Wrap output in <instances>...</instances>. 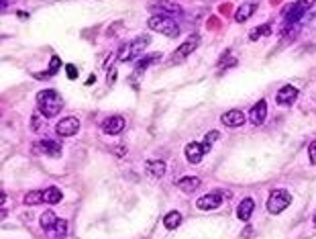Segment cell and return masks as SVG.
I'll return each instance as SVG.
<instances>
[{
    "label": "cell",
    "mask_w": 316,
    "mask_h": 239,
    "mask_svg": "<svg viewBox=\"0 0 316 239\" xmlns=\"http://www.w3.org/2000/svg\"><path fill=\"white\" fill-rule=\"evenodd\" d=\"M37 108L45 119H53L63 108V98L55 90H41L37 94Z\"/></svg>",
    "instance_id": "obj_1"
},
{
    "label": "cell",
    "mask_w": 316,
    "mask_h": 239,
    "mask_svg": "<svg viewBox=\"0 0 316 239\" xmlns=\"http://www.w3.org/2000/svg\"><path fill=\"white\" fill-rule=\"evenodd\" d=\"M149 43H151L149 35L137 37V39H133V41L121 45V49L116 51V59H118V62H131V59L143 55V51L149 47Z\"/></svg>",
    "instance_id": "obj_2"
},
{
    "label": "cell",
    "mask_w": 316,
    "mask_h": 239,
    "mask_svg": "<svg viewBox=\"0 0 316 239\" xmlns=\"http://www.w3.org/2000/svg\"><path fill=\"white\" fill-rule=\"evenodd\" d=\"M147 27L155 33H161L170 39H175L180 35V25H177L172 17H159V15H153L149 21H147Z\"/></svg>",
    "instance_id": "obj_3"
},
{
    "label": "cell",
    "mask_w": 316,
    "mask_h": 239,
    "mask_svg": "<svg viewBox=\"0 0 316 239\" xmlns=\"http://www.w3.org/2000/svg\"><path fill=\"white\" fill-rule=\"evenodd\" d=\"M314 0H298V2L290 4L288 8H284V27H292V25H298L302 21V17L306 15L312 8Z\"/></svg>",
    "instance_id": "obj_4"
},
{
    "label": "cell",
    "mask_w": 316,
    "mask_h": 239,
    "mask_svg": "<svg viewBox=\"0 0 316 239\" xmlns=\"http://www.w3.org/2000/svg\"><path fill=\"white\" fill-rule=\"evenodd\" d=\"M290 203H292V196H290V192L288 190H273L271 194H269V198H268V211L271 213V215H280V213H284L285 208L290 206Z\"/></svg>",
    "instance_id": "obj_5"
},
{
    "label": "cell",
    "mask_w": 316,
    "mask_h": 239,
    "mask_svg": "<svg viewBox=\"0 0 316 239\" xmlns=\"http://www.w3.org/2000/svg\"><path fill=\"white\" fill-rule=\"evenodd\" d=\"M198 45H200V35H190L186 39V41L180 45L174 51V57H172V64H180V62H184V59L188 57V55H192L196 49H198Z\"/></svg>",
    "instance_id": "obj_6"
},
{
    "label": "cell",
    "mask_w": 316,
    "mask_h": 239,
    "mask_svg": "<svg viewBox=\"0 0 316 239\" xmlns=\"http://www.w3.org/2000/svg\"><path fill=\"white\" fill-rule=\"evenodd\" d=\"M149 11L153 15H159V17H177L182 15V6L172 2V0H155V2L149 4Z\"/></svg>",
    "instance_id": "obj_7"
},
{
    "label": "cell",
    "mask_w": 316,
    "mask_h": 239,
    "mask_svg": "<svg viewBox=\"0 0 316 239\" xmlns=\"http://www.w3.org/2000/svg\"><path fill=\"white\" fill-rule=\"evenodd\" d=\"M35 154H45L49 157H62V143L55 139H41L39 143H35Z\"/></svg>",
    "instance_id": "obj_8"
},
{
    "label": "cell",
    "mask_w": 316,
    "mask_h": 239,
    "mask_svg": "<svg viewBox=\"0 0 316 239\" xmlns=\"http://www.w3.org/2000/svg\"><path fill=\"white\" fill-rule=\"evenodd\" d=\"M80 131V119L76 117H65L55 125V133L59 137H72Z\"/></svg>",
    "instance_id": "obj_9"
},
{
    "label": "cell",
    "mask_w": 316,
    "mask_h": 239,
    "mask_svg": "<svg viewBox=\"0 0 316 239\" xmlns=\"http://www.w3.org/2000/svg\"><path fill=\"white\" fill-rule=\"evenodd\" d=\"M222 205V192H210V194H204L196 201V206L200 211H214Z\"/></svg>",
    "instance_id": "obj_10"
},
{
    "label": "cell",
    "mask_w": 316,
    "mask_h": 239,
    "mask_svg": "<svg viewBox=\"0 0 316 239\" xmlns=\"http://www.w3.org/2000/svg\"><path fill=\"white\" fill-rule=\"evenodd\" d=\"M298 88L296 86H284L278 90V94H275V102H278L280 106H290L296 102V98H298Z\"/></svg>",
    "instance_id": "obj_11"
},
{
    "label": "cell",
    "mask_w": 316,
    "mask_h": 239,
    "mask_svg": "<svg viewBox=\"0 0 316 239\" xmlns=\"http://www.w3.org/2000/svg\"><path fill=\"white\" fill-rule=\"evenodd\" d=\"M221 123H222L224 127H231V129H235V127H241V125L245 123V113L241 111V108H231V111L222 113V117H221Z\"/></svg>",
    "instance_id": "obj_12"
},
{
    "label": "cell",
    "mask_w": 316,
    "mask_h": 239,
    "mask_svg": "<svg viewBox=\"0 0 316 239\" xmlns=\"http://www.w3.org/2000/svg\"><path fill=\"white\" fill-rule=\"evenodd\" d=\"M125 129V119L121 115H112L106 121H102V131L106 135H118Z\"/></svg>",
    "instance_id": "obj_13"
},
{
    "label": "cell",
    "mask_w": 316,
    "mask_h": 239,
    "mask_svg": "<svg viewBox=\"0 0 316 239\" xmlns=\"http://www.w3.org/2000/svg\"><path fill=\"white\" fill-rule=\"evenodd\" d=\"M253 211H255V201L251 196H247V198H243V201L239 203V206H237V217H239L243 223H247L251 219Z\"/></svg>",
    "instance_id": "obj_14"
},
{
    "label": "cell",
    "mask_w": 316,
    "mask_h": 239,
    "mask_svg": "<svg viewBox=\"0 0 316 239\" xmlns=\"http://www.w3.org/2000/svg\"><path fill=\"white\" fill-rule=\"evenodd\" d=\"M265 117H268V102H265V101H259L257 104L251 108L249 121H251L253 125H263V123H265Z\"/></svg>",
    "instance_id": "obj_15"
},
{
    "label": "cell",
    "mask_w": 316,
    "mask_h": 239,
    "mask_svg": "<svg viewBox=\"0 0 316 239\" xmlns=\"http://www.w3.org/2000/svg\"><path fill=\"white\" fill-rule=\"evenodd\" d=\"M184 154H186V159L190 164H200L202 162V157H204V149H202V143H188L186 149H184Z\"/></svg>",
    "instance_id": "obj_16"
},
{
    "label": "cell",
    "mask_w": 316,
    "mask_h": 239,
    "mask_svg": "<svg viewBox=\"0 0 316 239\" xmlns=\"http://www.w3.org/2000/svg\"><path fill=\"white\" fill-rule=\"evenodd\" d=\"M255 11H257V4H255V2H245V4H241L239 8H237V13H235V21H237V23H245V21H249V18L255 15Z\"/></svg>",
    "instance_id": "obj_17"
},
{
    "label": "cell",
    "mask_w": 316,
    "mask_h": 239,
    "mask_svg": "<svg viewBox=\"0 0 316 239\" xmlns=\"http://www.w3.org/2000/svg\"><path fill=\"white\" fill-rule=\"evenodd\" d=\"M161 59V53H149V55H145V57H141L139 62L135 64V74H143L147 68L149 66H153V64H157Z\"/></svg>",
    "instance_id": "obj_18"
},
{
    "label": "cell",
    "mask_w": 316,
    "mask_h": 239,
    "mask_svg": "<svg viewBox=\"0 0 316 239\" xmlns=\"http://www.w3.org/2000/svg\"><path fill=\"white\" fill-rule=\"evenodd\" d=\"M177 188H180L182 192H194V190H198L200 188V178H196V176H186L182 178L180 182H177Z\"/></svg>",
    "instance_id": "obj_19"
},
{
    "label": "cell",
    "mask_w": 316,
    "mask_h": 239,
    "mask_svg": "<svg viewBox=\"0 0 316 239\" xmlns=\"http://www.w3.org/2000/svg\"><path fill=\"white\" fill-rule=\"evenodd\" d=\"M23 203L27 206H37V205L45 203V190H31V192H27L25 198H23Z\"/></svg>",
    "instance_id": "obj_20"
},
{
    "label": "cell",
    "mask_w": 316,
    "mask_h": 239,
    "mask_svg": "<svg viewBox=\"0 0 316 239\" xmlns=\"http://www.w3.org/2000/svg\"><path fill=\"white\" fill-rule=\"evenodd\" d=\"M147 170H149V174L151 176H155V178H161V176H165V162H161V159H151V162H147Z\"/></svg>",
    "instance_id": "obj_21"
},
{
    "label": "cell",
    "mask_w": 316,
    "mask_h": 239,
    "mask_svg": "<svg viewBox=\"0 0 316 239\" xmlns=\"http://www.w3.org/2000/svg\"><path fill=\"white\" fill-rule=\"evenodd\" d=\"M62 198H63V194H62V190H59L57 186H49L45 190V203H49V205L62 203Z\"/></svg>",
    "instance_id": "obj_22"
},
{
    "label": "cell",
    "mask_w": 316,
    "mask_h": 239,
    "mask_svg": "<svg viewBox=\"0 0 316 239\" xmlns=\"http://www.w3.org/2000/svg\"><path fill=\"white\" fill-rule=\"evenodd\" d=\"M41 227L45 229V231H51V229L55 227V223H57V215L53 213V211H45L43 215H41Z\"/></svg>",
    "instance_id": "obj_23"
},
{
    "label": "cell",
    "mask_w": 316,
    "mask_h": 239,
    "mask_svg": "<svg viewBox=\"0 0 316 239\" xmlns=\"http://www.w3.org/2000/svg\"><path fill=\"white\" fill-rule=\"evenodd\" d=\"M180 223H182V215L177 213V211L167 213L165 219H163V225H165L167 229H175V227H180Z\"/></svg>",
    "instance_id": "obj_24"
},
{
    "label": "cell",
    "mask_w": 316,
    "mask_h": 239,
    "mask_svg": "<svg viewBox=\"0 0 316 239\" xmlns=\"http://www.w3.org/2000/svg\"><path fill=\"white\" fill-rule=\"evenodd\" d=\"M269 33H271V23H263L259 29H253V31L249 33V39H251V41H257V39L269 35Z\"/></svg>",
    "instance_id": "obj_25"
},
{
    "label": "cell",
    "mask_w": 316,
    "mask_h": 239,
    "mask_svg": "<svg viewBox=\"0 0 316 239\" xmlns=\"http://www.w3.org/2000/svg\"><path fill=\"white\" fill-rule=\"evenodd\" d=\"M65 233H67V221H65V219H57L55 227L51 229V235L57 237V239H63Z\"/></svg>",
    "instance_id": "obj_26"
},
{
    "label": "cell",
    "mask_w": 316,
    "mask_h": 239,
    "mask_svg": "<svg viewBox=\"0 0 316 239\" xmlns=\"http://www.w3.org/2000/svg\"><path fill=\"white\" fill-rule=\"evenodd\" d=\"M221 137L219 131H210V133H206L204 135V141H202V149H204V154H208L210 149H212V143L216 141V139Z\"/></svg>",
    "instance_id": "obj_27"
},
{
    "label": "cell",
    "mask_w": 316,
    "mask_h": 239,
    "mask_svg": "<svg viewBox=\"0 0 316 239\" xmlns=\"http://www.w3.org/2000/svg\"><path fill=\"white\" fill-rule=\"evenodd\" d=\"M62 68V59H59V55H53L51 57V64H49V76H53V74H57V69Z\"/></svg>",
    "instance_id": "obj_28"
},
{
    "label": "cell",
    "mask_w": 316,
    "mask_h": 239,
    "mask_svg": "<svg viewBox=\"0 0 316 239\" xmlns=\"http://www.w3.org/2000/svg\"><path fill=\"white\" fill-rule=\"evenodd\" d=\"M65 72H67V78H70V80H76L78 78V68L74 64H67L65 66Z\"/></svg>",
    "instance_id": "obj_29"
},
{
    "label": "cell",
    "mask_w": 316,
    "mask_h": 239,
    "mask_svg": "<svg viewBox=\"0 0 316 239\" xmlns=\"http://www.w3.org/2000/svg\"><path fill=\"white\" fill-rule=\"evenodd\" d=\"M308 157H310V164H316V139L308 145Z\"/></svg>",
    "instance_id": "obj_30"
},
{
    "label": "cell",
    "mask_w": 316,
    "mask_h": 239,
    "mask_svg": "<svg viewBox=\"0 0 316 239\" xmlns=\"http://www.w3.org/2000/svg\"><path fill=\"white\" fill-rule=\"evenodd\" d=\"M235 64H237V59H233V57H231V59L221 57V62H219V66H221V68H224V69L229 68V66H235Z\"/></svg>",
    "instance_id": "obj_31"
},
{
    "label": "cell",
    "mask_w": 316,
    "mask_h": 239,
    "mask_svg": "<svg viewBox=\"0 0 316 239\" xmlns=\"http://www.w3.org/2000/svg\"><path fill=\"white\" fill-rule=\"evenodd\" d=\"M114 80H116V68H111V72H108V76H106V82H108V86L114 84Z\"/></svg>",
    "instance_id": "obj_32"
},
{
    "label": "cell",
    "mask_w": 316,
    "mask_h": 239,
    "mask_svg": "<svg viewBox=\"0 0 316 239\" xmlns=\"http://www.w3.org/2000/svg\"><path fill=\"white\" fill-rule=\"evenodd\" d=\"M112 152H114L118 157H123V155L126 154V147H123V145H121V147H112Z\"/></svg>",
    "instance_id": "obj_33"
},
{
    "label": "cell",
    "mask_w": 316,
    "mask_h": 239,
    "mask_svg": "<svg viewBox=\"0 0 316 239\" xmlns=\"http://www.w3.org/2000/svg\"><path fill=\"white\" fill-rule=\"evenodd\" d=\"M39 127H41V117H39V115H33V129L37 131Z\"/></svg>",
    "instance_id": "obj_34"
},
{
    "label": "cell",
    "mask_w": 316,
    "mask_h": 239,
    "mask_svg": "<svg viewBox=\"0 0 316 239\" xmlns=\"http://www.w3.org/2000/svg\"><path fill=\"white\" fill-rule=\"evenodd\" d=\"M11 2H15V0H2V2H0V4H2V11H4V8L11 4Z\"/></svg>",
    "instance_id": "obj_35"
},
{
    "label": "cell",
    "mask_w": 316,
    "mask_h": 239,
    "mask_svg": "<svg viewBox=\"0 0 316 239\" xmlns=\"http://www.w3.org/2000/svg\"><path fill=\"white\" fill-rule=\"evenodd\" d=\"M314 227H316V215H314Z\"/></svg>",
    "instance_id": "obj_36"
}]
</instances>
